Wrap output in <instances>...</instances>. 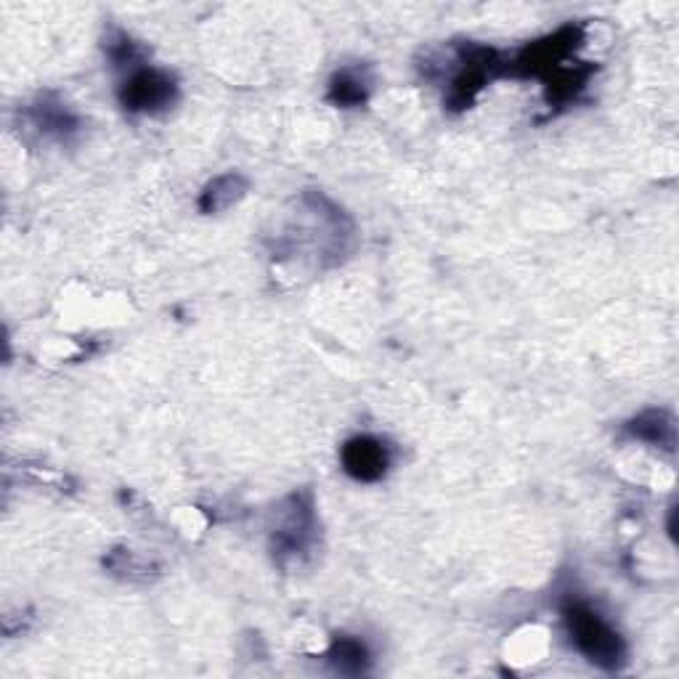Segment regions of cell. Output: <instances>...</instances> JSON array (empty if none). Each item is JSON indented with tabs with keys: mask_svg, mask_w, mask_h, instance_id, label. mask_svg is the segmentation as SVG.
<instances>
[{
	"mask_svg": "<svg viewBox=\"0 0 679 679\" xmlns=\"http://www.w3.org/2000/svg\"><path fill=\"white\" fill-rule=\"evenodd\" d=\"M563 622L569 626V635L579 653L590 658L592 664H597L600 669L613 671L624 664L626 645L622 635L590 603L579 597L565 600Z\"/></svg>",
	"mask_w": 679,
	"mask_h": 679,
	"instance_id": "obj_1",
	"label": "cell"
},
{
	"mask_svg": "<svg viewBox=\"0 0 679 679\" xmlns=\"http://www.w3.org/2000/svg\"><path fill=\"white\" fill-rule=\"evenodd\" d=\"M316 516L311 494H293L279 510V523L272 529V555L279 565L298 560L314 547Z\"/></svg>",
	"mask_w": 679,
	"mask_h": 679,
	"instance_id": "obj_2",
	"label": "cell"
},
{
	"mask_svg": "<svg viewBox=\"0 0 679 679\" xmlns=\"http://www.w3.org/2000/svg\"><path fill=\"white\" fill-rule=\"evenodd\" d=\"M582 38L584 32L579 24H565V28L542 38V41L526 45L510 62V70H516L523 77H550L552 72L569 62L573 51L582 43Z\"/></svg>",
	"mask_w": 679,
	"mask_h": 679,
	"instance_id": "obj_3",
	"label": "cell"
},
{
	"mask_svg": "<svg viewBox=\"0 0 679 679\" xmlns=\"http://www.w3.org/2000/svg\"><path fill=\"white\" fill-rule=\"evenodd\" d=\"M120 104L134 115H157L178 98V83L170 72L157 67H141L130 72L120 85Z\"/></svg>",
	"mask_w": 679,
	"mask_h": 679,
	"instance_id": "obj_4",
	"label": "cell"
},
{
	"mask_svg": "<svg viewBox=\"0 0 679 679\" xmlns=\"http://www.w3.org/2000/svg\"><path fill=\"white\" fill-rule=\"evenodd\" d=\"M340 463L342 470L353 480L374 484V480H380L391 470L393 454L391 446L378 438V435H356V438L346 441V446L340 448Z\"/></svg>",
	"mask_w": 679,
	"mask_h": 679,
	"instance_id": "obj_5",
	"label": "cell"
},
{
	"mask_svg": "<svg viewBox=\"0 0 679 679\" xmlns=\"http://www.w3.org/2000/svg\"><path fill=\"white\" fill-rule=\"evenodd\" d=\"M626 435L639 441V444L664 448V452H675L677 425L675 417H671L669 412H664V409H645V412H639L637 417L626 425Z\"/></svg>",
	"mask_w": 679,
	"mask_h": 679,
	"instance_id": "obj_6",
	"label": "cell"
},
{
	"mask_svg": "<svg viewBox=\"0 0 679 679\" xmlns=\"http://www.w3.org/2000/svg\"><path fill=\"white\" fill-rule=\"evenodd\" d=\"M250 191V181L242 173H223L213 178L200 194V210L204 215L223 213V210L234 208L236 202L245 200Z\"/></svg>",
	"mask_w": 679,
	"mask_h": 679,
	"instance_id": "obj_7",
	"label": "cell"
},
{
	"mask_svg": "<svg viewBox=\"0 0 679 679\" xmlns=\"http://www.w3.org/2000/svg\"><path fill=\"white\" fill-rule=\"evenodd\" d=\"M327 98L332 104H338L342 109H353L367 104L369 98V81L359 67H346L329 81V94Z\"/></svg>",
	"mask_w": 679,
	"mask_h": 679,
	"instance_id": "obj_8",
	"label": "cell"
},
{
	"mask_svg": "<svg viewBox=\"0 0 679 679\" xmlns=\"http://www.w3.org/2000/svg\"><path fill=\"white\" fill-rule=\"evenodd\" d=\"M30 120L43 136L64 138L77 130V117L72 115L67 107L49 102V98H43L41 104H35V107L30 109Z\"/></svg>",
	"mask_w": 679,
	"mask_h": 679,
	"instance_id": "obj_9",
	"label": "cell"
},
{
	"mask_svg": "<svg viewBox=\"0 0 679 679\" xmlns=\"http://www.w3.org/2000/svg\"><path fill=\"white\" fill-rule=\"evenodd\" d=\"M104 54L109 56L112 67H125L130 75V72L144 67L141 62L144 56H147V51H144L141 43H136L128 32L112 30L109 35L104 38Z\"/></svg>",
	"mask_w": 679,
	"mask_h": 679,
	"instance_id": "obj_10",
	"label": "cell"
},
{
	"mask_svg": "<svg viewBox=\"0 0 679 679\" xmlns=\"http://www.w3.org/2000/svg\"><path fill=\"white\" fill-rule=\"evenodd\" d=\"M327 658L338 666V671H342V675H361V671H367L369 650L361 639L338 637L332 643V648H329Z\"/></svg>",
	"mask_w": 679,
	"mask_h": 679,
	"instance_id": "obj_11",
	"label": "cell"
},
{
	"mask_svg": "<svg viewBox=\"0 0 679 679\" xmlns=\"http://www.w3.org/2000/svg\"><path fill=\"white\" fill-rule=\"evenodd\" d=\"M104 565L115 573V576L130 579V582H147V579L155 573L157 569L147 560H141L136 555V552L130 550H112L109 558L104 560Z\"/></svg>",
	"mask_w": 679,
	"mask_h": 679,
	"instance_id": "obj_12",
	"label": "cell"
}]
</instances>
